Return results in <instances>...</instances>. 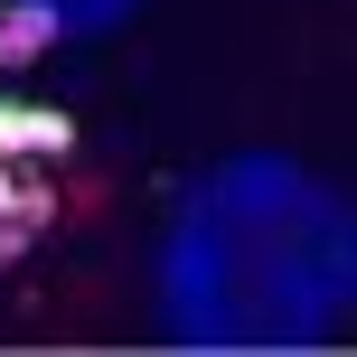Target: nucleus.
<instances>
[{
	"label": "nucleus",
	"instance_id": "f257e3e1",
	"mask_svg": "<svg viewBox=\"0 0 357 357\" xmlns=\"http://www.w3.org/2000/svg\"><path fill=\"white\" fill-rule=\"evenodd\" d=\"M47 216H56V188L0 160V264H19V254H29L38 235H47Z\"/></svg>",
	"mask_w": 357,
	"mask_h": 357
},
{
	"label": "nucleus",
	"instance_id": "f03ea898",
	"mask_svg": "<svg viewBox=\"0 0 357 357\" xmlns=\"http://www.w3.org/2000/svg\"><path fill=\"white\" fill-rule=\"evenodd\" d=\"M75 142V123L56 104H0V160L10 151H66Z\"/></svg>",
	"mask_w": 357,
	"mask_h": 357
},
{
	"label": "nucleus",
	"instance_id": "7ed1b4c3",
	"mask_svg": "<svg viewBox=\"0 0 357 357\" xmlns=\"http://www.w3.org/2000/svg\"><path fill=\"white\" fill-rule=\"evenodd\" d=\"M56 47V10L47 0H19V10H0V66H29V56Z\"/></svg>",
	"mask_w": 357,
	"mask_h": 357
}]
</instances>
